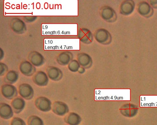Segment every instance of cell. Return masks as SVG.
Here are the masks:
<instances>
[{
    "label": "cell",
    "instance_id": "1",
    "mask_svg": "<svg viewBox=\"0 0 157 125\" xmlns=\"http://www.w3.org/2000/svg\"><path fill=\"white\" fill-rule=\"evenodd\" d=\"M34 104L38 110L43 112H48L52 109L51 101L44 96H40L37 98L35 100Z\"/></svg>",
    "mask_w": 157,
    "mask_h": 125
},
{
    "label": "cell",
    "instance_id": "2",
    "mask_svg": "<svg viewBox=\"0 0 157 125\" xmlns=\"http://www.w3.org/2000/svg\"><path fill=\"white\" fill-rule=\"evenodd\" d=\"M94 37L97 41L102 44H109L112 41L110 34L105 29H100L97 30L94 34Z\"/></svg>",
    "mask_w": 157,
    "mask_h": 125
},
{
    "label": "cell",
    "instance_id": "3",
    "mask_svg": "<svg viewBox=\"0 0 157 125\" xmlns=\"http://www.w3.org/2000/svg\"><path fill=\"white\" fill-rule=\"evenodd\" d=\"M1 91L5 98L12 100L17 96L18 93L16 87L12 84L6 83L1 87Z\"/></svg>",
    "mask_w": 157,
    "mask_h": 125
},
{
    "label": "cell",
    "instance_id": "4",
    "mask_svg": "<svg viewBox=\"0 0 157 125\" xmlns=\"http://www.w3.org/2000/svg\"><path fill=\"white\" fill-rule=\"evenodd\" d=\"M18 92L24 99L30 100L33 97L34 91L32 86L28 83H23L19 85Z\"/></svg>",
    "mask_w": 157,
    "mask_h": 125
},
{
    "label": "cell",
    "instance_id": "5",
    "mask_svg": "<svg viewBox=\"0 0 157 125\" xmlns=\"http://www.w3.org/2000/svg\"><path fill=\"white\" fill-rule=\"evenodd\" d=\"M120 111L121 114L124 117L132 118L135 116L138 111V107L134 104L128 103L122 105Z\"/></svg>",
    "mask_w": 157,
    "mask_h": 125
},
{
    "label": "cell",
    "instance_id": "6",
    "mask_svg": "<svg viewBox=\"0 0 157 125\" xmlns=\"http://www.w3.org/2000/svg\"><path fill=\"white\" fill-rule=\"evenodd\" d=\"M52 110L56 115L59 116H63L68 113L69 109L68 105L65 103L56 101L52 105Z\"/></svg>",
    "mask_w": 157,
    "mask_h": 125
},
{
    "label": "cell",
    "instance_id": "7",
    "mask_svg": "<svg viewBox=\"0 0 157 125\" xmlns=\"http://www.w3.org/2000/svg\"><path fill=\"white\" fill-rule=\"evenodd\" d=\"M49 78L47 74L43 71H37L33 75L32 80L36 85L40 87L47 86L48 83Z\"/></svg>",
    "mask_w": 157,
    "mask_h": 125
},
{
    "label": "cell",
    "instance_id": "8",
    "mask_svg": "<svg viewBox=\"0 0 157 125\" xmlns=\"http://www.w3.org/2000/svg\"><path fill=\"white\" fill-rule=\"evenodd\" d=\"M46 72L49 78L54 81H60L63 76L62 71L59 68L53 66L48 67Z\"/></svg>",
    "mask_w": 157,
    "mask_h": 125
},
{
    "label": "cell",
    "instance_id": "9",
    "mask_svg": "<svg viewBox=\"0 0 157 125\" xmlns=\"http://www.w3.org/2000/svg\"><path fill=\"white\" fill-rule=\"evenodd\" d=\"M137 10L140 15L146 18L151 17L154 13L153 8L149 3L145 1L140 2L137 8Z\"/></svg>",
    "mask_w": 157,
    "mask_h": 125
},
{
    "label": "cell",
    "instance_id": "10",
    "mask_svg": "<svg viewBox=\"0 0 157 125\" xmlns=\"http://www.w3.org/2000/svg\"><path fill=\"white\" fill-rule=\"evenodd\" d=\"M19 69L21 72L26 76H33L36 72V68L30 62L25 61L20 65Z\"/></svg>",
    "mask_w": 157,
    "mask_h": 125
},
{
    "label": "cell",
    "instance_id": "11",
    "mask_svg": "<svg viewBox=\"0 0 157 125\" xmlns=\"http://www.w3.org/2000/svg\"><path fill=\"white\" fill-rule=\"evenodd\" d=\"M25 101L21 96H17L11 102V106L14 112L16 114L21 113L25 108Z\"/></svg>",
    "mask_w": 157,
    "mask_h": 125
},
{
    "label": "cell",
    "instance_id": "12",
    "mask_svg": "<svg viewBox=\"0 0 157 125\" xmlns=\"http://www.w3.org/2000/svg\"><path fill=\"white\" fill-rule=\"evenodd\" d=\"M101 12L102 18L107 22H113L117 19V15L116 12L109 6L104 7Z\"/></svg>",
    "mask_w": 157,
    "mask_h": 125
},
{
    "label": "cell",
    "instance_id": "13",
    "mask_svg": "<svg viewBox=\"0 0 157 125\" xmlns=\"http://www.w3.org/2000/svg\"><path fill=\"white\" fill-rule=\"evenodd\" d=\"M78 37L81 42L85 44H90L93 40L92 33L87 28L80 29L78 32Z\"/></svg>",
    "mask_w": 157,
    "mask_h": 125
},
{
    "label": "cell",
    "instance_id": "14",
    "mask_svg": "<svg viewBox=\"0 0 157 125\" xmlns=\"http://www.w3.org/2000/svg\"><path fill=\"white\" fill-rule=\"evenodd\" d=\"M13 111L11 106L5 103H0V116L5 119L11 118L13 115Z\"/></svg>",
    "mask_w": 157,
    "mask_h": 125
},
{
    "label": "cell",
    "instance_id": "15",
    "mask_svg": "<svg viewBox=\"0 0 157 125\" xmlns=\"http://www.w3.org/2000/svg\"><path fill=\"white\" fill-rule=\"evenodd\" d=\"M135 4L133 0H126L121 4L120 11L121 14L125 15L131 14L135 8Z\"/></svg>",
    "mask_w": 157,
    "mask_h": 125
},
{
    "label": "cell",
    "instance_id": "16",
    "mask_svg": "<svg viewBox=\"0 0 157 125\" xmlns=\"http://www.w3.org/2000/svg\"><path fill=\"white\" fill-rule=\"evenodd\" d=\"M77 59L81 66L85 69L89 68L92 66L93 61L92 58L86 53H79L77 55Z\"/></svg>",
    "mask_w": 157,
    "mask_h": 125
},
{
    "label": "cell",
    "instance_id": "17",
    "mask_svg": "<svg viewBox=\"0 0 157 125\" xmlns=\"http://www.w3.org/2000/svg\"><path fill=\"white\" fill-rule=\"evenodd\" d=\"M64 119L69 125H79L82 120L80 115L75 112L68 113L65 116Z\"/></svg>",
    "mask_w": 157,
    "mask_h": 125
},
{
    "label": "cell",
    "instance_id": "18",
    "mask_svg": "<svg viewBox=\"0 0 157 125\" xmlns=\"http://www.w3.org/2000/svg\"><path fill=\"white\" fill-rule=\"evenodd\" d=\"M19 78L18 73L14 70H10L8 71L4 76L3 80L7 84H12L15 83Z\"/></svg>",
    "mask_w": 157,
    "mask_h": 125
},
{
    "label": "cell",
    "instance_id": "19",
    "mask_svg": "<svg viewBox=\"0 0 157 125\" xmlns=\"http://www.w3.org/2000/svg\"><path fill=\"white\" fill-rule=\"evenodd\" d=\"M73 55L70 52L63 53L59 56L57 59V62L59 65L65 66L68 65L72 60Z\"/></svg>",
    "mask_w": 157,
    "mask_h": 125
},
{
    "label": "cell",
    "instance_id": "20",
    "mask_svg": "<svg viewBox=\"0 0 157 125\" xmlns=\"http://www.w3.org/2000/svg\"><path fill=\"white\" fill-rule=\"evenodd\" d=\"M29 60L34 66L40 67L44 62L43 57L40 53H33L32 56H29Z\"/></svg>",
    "mask_w": 157,
    "mask_h": 125
},
{
    "label": "cell",
    "instance_id": "21",
    "mask_svg": "<svg viewBox=\"0 0 157 125\" xmlns=\"http://www.w3.org/2000/svg\"><path fill=\"white\" fill-rule=\"evenodd\" d=\"M28 125H44L42 119L39 116L33 115L30 116L27 119Z\"/></svg>",
    "mask_w": 157,
    "mask_h": 125
},
{
    "label": "cell",
    "instance_id": "22",
    "mask_svg": "<svg viewBox=\"0 0 157 125\" xmlns=\"http://www.w3.org/2000/svg\"><path fill=\"white\" fill-rule=\"evenodd\" d=\"M77 60H72L68 64V68L71 71L73 72H78L81 67Z\"/></svg>",
    "mask_w": 157,
    "mask_h": 125
},
{
    "label": "cell",
    "instance_id": "23",
    "mask_svg": "<svg viewBox=\"0 0 157 125\" xmlns=\"http://www.w3.org/2000/svg\"><path fill=\"white\" fill-rule=\"evenodd\" d=\"M10 125H26V124L22 119L18 117H15L12 119Z\"/></svg>",
    "mask_w": 157,
    "mask_h": 125
},
{
    "label": "cell",
    "instance_id": "24",
    "mask_svg": "<svg viewBox=\"0 0 157 125\" xmlns=\"http://www.w3.org/2000/svg\"><path fill=\"white\" fill-rule=\"evenodd\" d=\"M8 68L7 66L4 63H0V75L1 76L5 75L8 72Z\"/></svg>",
    "mask_w": 157,
    "mask_h": 125
},
{
    "label": "cell",
    "instance_id": "25",
    "mask_svg": "<svg viewBox=\"0 0 157 125\" xmlns=\"http://www.w3.org/2000/svg\"><path fill=\"white\" fill-rule=\"evenodd\" d=\"M149 4L152 8L157 9V0H151Z\"/></svg>",
    "mask_w": 157,
    "mask_h": 125
},
{
    "label": "cell",
    "instance_id": "26",
    "mask_svg": "<svg viewBox=\"0 0 157 125\" xmlns=\"http://www.w3.org/2000/svg\"><path fill=\"white\" fill-rule=\"evenodd\" d=\"M85 68L81 66L79 69L78 72L80 74H84L85 72Z\"/></svg>",
    "mask_w": 157,
    "mask_h": 125
},
{
    "label": "cell",
    "instance_id": "27",
    "mask_svg": "<svg viewBox=\"0 0 157 125\" xmlns=\"http://www.w3.org/2000/svg\"></svg>",
    "mask_w": 157,
    "mask_h": 125
}]
</instances>
